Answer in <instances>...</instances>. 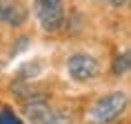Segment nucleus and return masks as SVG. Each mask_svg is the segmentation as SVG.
<instances>
[{
  "label": "nucleus",
  "instance_id": "nucleus-4",
  "mask_svg": "<svg viewBox=\"0 0 131 124\" xmlns=\"http://www.w3.org/2000/svg\"><path fill=\"white\" fill-rule=\"evenodd\" d=\"M25 115H27V120L31 124H62V120L49 106L45 95H38L34 100L25 102Z\"/></svg>",
  "mask_w": 131,
  "mask_h": 124
},
{
  "label": "nucleus",
  "instance_id": "nucleus-7",
  "mask_svg": "<svg viewBox=\"0 0 131 124\" xmlns=\"http://www.w3.org/2000/svg\"><path fill=\"white\" fill-rule=\"evenodd\" d=\"M129 67H131V53H129V49H127V51H122V53L113 60V73H116V76H124V73L129 71Z\"/></svg>",
  "mask_w": 131,
  "mask_h": 124
},
{
  "label": "nucleus",
  "instance_id": "nucleus-1",
  "mask_svg": "<svg viewBox=\"0 0 131 124\" xmlns=\"http://www.w3.org/2000/svg\"><path fill=\"white\" fill-rule=\"evenodd\" d=\"M127 104H129V97L122 91H116V93L98 97L96 104L89 111V122L91 124H113L124 113Z\"/></svg>",
  "mask_w": 131,
  "mask_h": 124
},
{
  "label": "nucleus",
  "instance_id": "nucleus-6",
  "mask_svg": "<svg viewBox=\"0 0 131 124\" xmlns=\"http://www.w3.org/2000/svg\"><path fill=\"white\" fill-rule=\"evenodd\" d=\"M42 67L38 64V62H25L20 69H18V80H25V82H29V80H34V78L40 76Z\"/></svg>",
  "mask_w": 131,
  "mask_h": 124
},
{
  "label": "nucleus",
  "instance_id": "nucleus-2",
  "mask_svg": "<svg viewBox=\"0 0 131 124\" xmlns=\"http://www.w3.org/2000/svg\"><path fill=\"white\" fill-rule=\"evenodd\" d=\"M34 14L47 33H56L64 27V2L62 0H34Z\"/></svg>",
  "mask_w": 131,
  "mask_h": 124
},
{
  "label": "nucleus",
  "instance_id": "nucleus-9",
  "mask_svg": "<svg viewBox=\"0 0 131 124\" xmlns=\"http://www.w3.org/2000/svg\"><path fill=\"white\" fill-rule=\"evenodd\" d=\"M14 44H16V47H11V58H16L20 51H25V49L31 44V38H29V35H20V38H16Z\"/></svg>",
  "mask_w": 131,
  "mask_h": 124
},
{
  "label": "nucleus",
  "instance_id": "nucleus-5",
  "mask_svg": "<svg viewBox=\"0 0 131 124\" xmlns=\"http://www.w3.org/2000/svg\"><path fill=\"white\" fill-rule=\"evenodd\" d=\"M27 20V9L18 0H0V24L20 27Z\"/></svg>",
  "mask_w": 131,
  "mask_h": 124
},
{
  "label": "nucleus",
  "instance_id": "nucleus-11",
  "mask_svg": "<svg viewBox=\"0 0 131 124\" xmlns=\"http://www.w3.org/2000/svg\"><path fill=\"white\" fill-rule=\"evenodd\" d=\"M2 67H5V64H2V62H0V71H2Z\"/></svg>",
  "mask_w": 131,
  "mask_h": 124
},
{
  "label": "nucleus",
  "instance_id": "nucleus-10",
  "mask_svg": "<svg viewBox=\"0 0 131 124\" xmlns=\"http://www.w3.org/2000/svg\"><path fill=\"white\" fill-rule=\"evenodd\" d=\"M111 2V7H116V9H120V7H124V5H127V2H129V0H109Z\"/></svg>",
  "mask_w": 131,
  "mask_h": 124
},
{
  "label": "nucleus",
  "instance_id": "nucleus-8",
  "mask_svg": "<svg viewBox=\"0 0 131 124\" xmlns=\"http://www.w3.org/2000/svg\"><path fill=\"white\" fill-rule=\"evenodd\" d=\"M0 124H25V122L20 120V115L14 113V109L5 106V109L0 111Z\"/></svg>",
  "mask_w": 131,
  "mask_h": 124
},
{
  "label": "nucleus",
  "instance_id": "nucleus-3",
  "mask_svg": "<svg viewBox=\"0 0 131 124\" xmlns=\"http://www.w3.org/2000/svg\"><path fill=\"white\" fill-rule=\"evenodd\" d=\"M67 71L76 82H89L100 73V62L89 53H73L67 60Z\"/></svg>",
  "mask_w": 131,
  "mask_h": 124
}]
</instances>
